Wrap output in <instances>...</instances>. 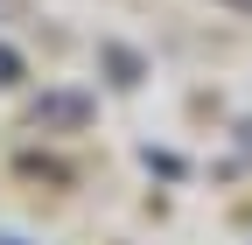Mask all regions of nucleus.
I'll return each instance as SVG.
<instances>
[{
    "instance_id": "2",
    "label": "nucleus",
    "mask_w": 252,
    "mask_h": 245,
    "mask_svg": "<svg viewBox=\"0 0 252 245\" xmlns=\"http://www.w3.org/2000/svg\"><path fill=\"white\" fill-rule=\"evenodd\" d=\"M14 70H21V63H14V49H0V84H7Z\"/></svg>"
},
{
    "instance_id": "3",
    "label": "nucleus",
    "mask_w": 252,
    "mask_h": 245,
    "mask_svg": "<svg viewBox=\"0 0 252 245\" xmlns=\"http://www.w3.org/2000/svg\"><path fill=\"white\" fill-rule=\"evenodd\" d=\"M0 245H21V238H7V231H0Z\"/></svg>"
},
{
    "instance_id": "1",
    "label": "nucleus",
    "mask_w": 252,
    "mask_h": 245,
    "mask_svg": "<svg viewBox=\"0 0 252 245\" xmlns=\"http://www.w3.org/2000/svg\"><path fill=\"white\" fill-rule=\"evenodd\" d=\"M84 119H91L84 91H49V98L35 105V126H84Z\"/></svg>"
}]
</instances>
